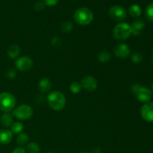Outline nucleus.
<instances>
[{"instance_id": "nucleus-4", "label": "nucleus", "mask_w": 153, "mask_h": 153, "mask_svg": "<svg viewBox=\"0 0 153 153\" xmlns=\"http://www.w3.org/2000/svg\"><path fill=\"white\" fill-rule=\"evenodd\" d=\"M131 91L136 96L137 100L141 102H148L152 97V92L149 88L141 86L138 84L133 85Z\"/></svg>"}, {"instance_id": "nucleus-2", "label": "nucleus", "mask_w": 153, "mask_h": 153, "mask_svg": "<svg viewBox=\"0 0 153 153\" xmlns=\"http://www.w3.org/2000/svg\"><path fill=\"white\" fill-rule=\"evenodd\" d=\"M74 19L79 25H88L94 19V13L88 7H79L75 11Z\"/></svg>"}, {"instance_id": "nucleus-27", "label": "nucleus", "mask_w": 153, "mask_h": 153, "mask_svg": "<svg viewBox=\"0 0 153 153\" xmlns=\"http://www.w3.org/2000/svg\"><path fill=\"white\" fill-rule=\"evenodd\" d=\"M52 46H55V48L60 47V46H61V42H60L59 38H58V37H53L52 40Z\"/></svg>"}, {"instance_id": "nucleus-29", "label": "nucleus", "mask_w": 153, "mask_h": 153, "mask_svg": "<svg viewBox=\"0 0 153 153\" xmlns=\"http://www.w3.org/2000/svg\"><path fill=\"white\" fill-rule=\"evenodd\" d=\"M7 76L9 79H14L15 76H16V72L13 70H12V69H10V70H9L7 71Z\"/></svg>"}, {"instance_id": "nucleus-25", "label": "nucleus", "mask_w": 153, "mask_h": 153, "mask_svg": "<svg viewBox=\"0 0 153 153\" xmlns=\"http://www.w3.org/2000/svg\"><path fill=\"white\" fill-rule=\"evenodd\" d=\"M131 58L132 62L140 63V61H142V59H143V56H142L141 54L139 53V52H134V53L131 55Z\"/></svg>"}, {"instance_id": "nucleus-1", "label": "nucleus", "mask_w": 153, "mask_h": 153, "mask_svg": "<svg viewBox=\"0 0 153 153\" xmlns=\"http://www.w3.org/2000/svg\"><path fill=\"white\" fill-rule=\"evenodd\" d=\"M47 102L52 109L61 111L65 107L66 97L60 91H53L48 95Z\"/></svg>"}, {"instance_id": "nucleus-34", "label": "nucleus", "mask_w": 153, "mask_h": 153, "mask_svg": "<svg viewBox=\"0 0 153 153\" xmlns=\"http://www.w3.org/2000/svg\"><path fill=\"white\" fill-rule=\"evenodd\" d=\"M47 153H54V152H47Z\"/></svg>"}, {"instance_id": "nucleus-7", "label": "nucleus", "mask_w": 153, "mask_h": 153, "mask_svg": "<svg viewBox=\"0 0 153 153\" xmlns=\"http://www.w3.org/2000/svg\"><path fill=\"white\" fill-rule=\"evenodd\" d=\"M111 17L116 21H123L126 18L127 12L123 7L120 5L112 6L109 10Z\"/></svg>"}, {"instance_id": "nucleus-16", "label": "nucleus", "mask_w": 153, "mask_h": 153, "mask_svg": "<svg viewBox=\"0 0 153 153\" xmlns=\"http://www.w3.org/2000/svg\"><path fill=\"white\" fill-rule=\"evenodd\" d=\"M0 123L4 127H9L13 124V117L8 113H4L0 118Z\"/></svg>"}, {"instance_id": "nucleus-21", "label": "nucleus", "mask_w": 153, "mask_h": 153, "mask_svg": "<svg viewBox=\"0 0 153 153\" xmlns=\"http://www.w3.org/2000/svg\"><path fill=\"white\" fill-rule=\"evenodd\" d=\"M82 85H81V83H79L78 82H73L70 85V91L73 94H79L82 91Z\"/></svg>"}, {"instance_id": "nucleus-14", "label": "nucleus", "mask_w": 153, "mask_h": 153, "mask_svg": "<svg viewBox=\"0 0 153 153\" xmlns=\"http://www.w3.org/2000/svg\"><path fill=\"white\" fill-rule=\"evenodd\" d=\"M39 90L43 93H46L51 89L52 88V84H51L50 80L48 78H44L42 79L39 82Z\"/></svg>"}, {"instance_id": "nucleus-28", "label": "nucleus", "mask_w": 153, "mask_h": 153, "mask_svg": "<svg viewBox=\"0 0 153 153\" xmlns=\"http://www.w3.org/2000/svg\"><path fill=\"white\" fill-rule=\"evenodd\" d=\"M59 0H44V4L48 6H55L58 3Z\"/></svg>"}, {"instance_id": "nucleus-31", "label": "nucleus", "mask_w": 153, "mask_h": 153, "mask_svg": "<svg viewBox=\"0 0 153 153\" xmlns=\"http://www.w3.org/2000/svg\"><path fill=\"white\" fill-rule=\"evenodd\" d=\"M152 92H153V83H152Z\"/></svg>"}, {"instance_id": "nucleus-22", "label": "nucleus", "mask_w": 153, "mask_h": 153, "mask_svg": "<svg viewBox=\"0 0 153 153\" xmlns=\"http://www.w3.org/2000/svg\"><path fill=\"white\" fill-rule=\"evenodd\" d=\"M111 55L108 52H106V51H103V52H100L98 55V59L100 62L105 63L107 62L110 60Z\"/></svg>"}, {"instance_id": "nucleus-24", "label": "nucleus", "mask_w": 153, "mask_h": 153, "mask_svg": "<svg viewBox=\"0 0 153 153\" xmlns=\"http://www.w3.org/2000/svg\"><path fill=\"white\" fill-rule=\"evenodd\" d=\"M73 25L71 22H66L63 23L62 26H61V29L64 32H70L73 30Z\"/></svg>"}, {"instance_id": "nucleus-12", "label": "nucleus", "mask_w": 153, "mask_h": 153, "mask_svg": "<svg viewBox=\"0 0 153 153\" xmlns=\"http://www.w3.org/2000/svg\"><path fill=\"white\" fill-rule=\"evenodd\" d=\"M145 26V22L140 18H136L131 25V34L134 36H138L141 34L142 30Z\"/></svg>"}, {"instance_id": "nucleus-3", "label": "nucleus", "mask_w": 153, "mask_h": 153, "mask_svg": "<svg viewBox=\"0 0 153 153\" xmlns=\"http://www.w3.org/2000/svg\"><path fill=\"white\" fill-rule=\"evenodd\" d=\"M16 99L13 94L7 92L0 94V110L4 113H9L16 106Z\"/></svg>"}, {"instance_id": "nucleus-9", "label": "nucleus", "mask_w": 153, "mask_h": 153, "mask_svg": "<svg viewBox=\"0 0 153 153\" xmlns=\"http://www.w3.org/2000/svg\"><path fill=\"white\" fill-rule=\"evenodd\" d=\"M140 114L142 118L148 123L153 122V102H146L141 108Z\"/></svg>"}, {"instance_id": "nucleus-5", "label": "nucleus", "mask_w": 153, "mask_h": 153, "mask_svg": "<svg viewBox=\"0 0 153 153\" xmlns=\"http://www.w3.org/2000/svg\"><path fill=\"white\" fill-rule=\"evenodd\" d=\"M113 34L116 40H126L131 34V25L127 22H121V23L117 24L114 28Z\"/></svg>"}, {"instance_id": "nucleus-11", "label": "nucleus", "mask_w": 153, "mask_h": 153, "mask_svg": "<svg viewBox=\"0 0 153 153\" xmlns=\"http://www.w3.org/2000/svg\"><path fill=\"white\" fill-rule=\"evenodd\" d=\"M114 53L117 58L123 59L130 55V49L126 43H120L114 49Z\"/></svg>"}, {"instance_id": "nucleus-26", "label": "nucleus", "mask_w": 153, "mask_h": 153, "mask_svg": "<svg viewBox=\"0 0 153 153\" xmlns=\"http://www.w3.org/2000/svg\"><path fill=\"white\" fill-rule=\"evenodd\" d=\"M44 2H42V1H37L34 4V9L37 11H40V10H43L44 8Z\"/></svg>"}, {"instance_id": "nucleus-15", "label": "nucleus", "mask_w": 153, "mask_h": 153, "mask_svg": "<svg viewBox=\"0 0 153 153\" xmlns=\"http://www.w3.org/2000/svg\"><path fill=\"white\" fill-rule=\"evenodd\" d=\"M20 52V49L17 45H11L7 49V55L11 59H15L18 55H19Z\"/></svg>"}, {"instance_id": "nucleus-19", "label": "nucleus", "mask_w": 153, "mask_h": 153, "mask_svg": "<svg viewBox=\"0 0 153 153\" xmlns=\"http://www.w3.org/2000/svg\"><path fill=\"white\" fill-rule=\"evenodd\" d=\"M28 135L26 134V133H20L18 135L17 138H16V141H17V143L20 146H23V145L26 144L28 141Z\"/></svg>"}, {"instance_id": "nucleus-30", "label": "nucleus", "mask_w": 153, "mask_h": 153, "mask_svg": "<svg viewBox=\"0 0 153 153\" xmlns=\"http://www.w3.org/2000/svg\"><path fill=\"white\" fill-rule=\"evenodd\" d=\"M12 153H27V152L25 149H23V148L22 147H19V148H16V149L12 152Z\"/></svg>"}, {"instance_id": "nucleus-8", "label": "nucleus", "mask_w": 153, "mask_h": 153, "mask_svg": "<svg viewBox=\"0 0 153 153\" xmlns=\"http://www.w3.org/2000/svg\"><path fill=\"white\" fill-rule=\"evenodd\" d=\"M15 64L19 71L25 72L31 70L33 66V61L29 57L22 56L16 60Z\"/></svg>"}, {"instance_id": "nucleus-10", "label": "nucleus", "mask_w": 153, "mask_h": 153, "mask_svg": "<svg viewBox=\"0 0 153 153\" xmlns=\"http://www.w3.org/2000/svg\"><path fill=\"white\" fill-rule=\"evenodd\" d=\"M81 85H82V87L84 89L90 91V92H93V91H96L97 86H98L97 79L91 76L84 77L81 81Z\"/></svg>"}, {"instance_id": "nucleus-23", "label": "nucleus", "mask_w": 153, "mask_h": 153, "mask_svg": "<svg viewBox=\"0 0 153 153\" xmlns=\"http://www.w3.org/2000/svg\"><path fill=\"white\" fill-rule=\"evenodd\" d=\"M146 16L149 20L153 21V2L150 3V4L146 7Z\"/></svg>"}, {"instance_id": "nucleus-17", "label": "nucleus", "mask_w": 153, "mask_h": 153, "mask_svg": "<svg viewBox=\"0 0 153 153\" xmlns=\"http://www.w3.org/2000/svg\"><path fill=\"white\" fill-rule=\"evenodd\" d=\"M128 12L132 17L137 18L141 14V8L137 4H132L128 9Z\"/></svg>"}, {"instance_id": "nucleus-6", "label": "nucleus", "mask_w": 153, "mask_h": 153, "mask_svg": "<svg viewBox=\"0 0 153 153\" xmlns=\"http://www.w3.org/2000/svg\"><path fill=\"white\" fill-rule=\"evenodd\" d=\"M33 114L32 108L28 105H21L13 111V115L20 120H26Z\"/></svg>"}, {"instance_id": "nucleus-18", "label": "nucleus", "mask_w": 153, "mask_h": 153, "mask_svg": "<svg viewBox=\"0 0 153 153\" xmlns=\"http://www.w3.org/2000/svg\"><path fill=\"white\" fill-rule=\"evenodd\" d=\"M23 129V124L19 122L14 123L12 124L11 127H10V131L13 134H20V133L22 132Z\"/></svg>"}, {"instance_id": "nucleus-33", "label": "nucleus", "mask_w": 153, "mask_h": 153, "mask_svg": "<svg viewBox=\"0 0 153 153\" xmlns=\"http://www.w3.org/2000/svg\"><path fill=\"white\" fill-rule=\"evenodd\" d=\"M152 62H153V55H152Z\"/></svg>"}, {"instance_id": "nucleus-20", "label": "nucleus", "mask_w": 153, "mask_h": 153, "mask_svg": "<svg viewBox=\"0 0 153 153\" xmlns=\"http://www.w3.org/2000/svg\"><path fill=\"white\" fill-rule=\"evenodd\" d=\"M27 150L29 153H38L40 152V146L37 143L31 142L27 145Z\"/></svg>"}, {"instance_id": "nucleus-32", "label": "nucleus", "mask_w": 153, "mask_h": 153, "mask_svg": "<svg viewBox=\"0 0 153 153\" xmlns=\"http://www.w3.org/2000/svg\"><path fill=\"white\" fill-rule=\"evenodd\" d=\"M82 153H91V152H82Z\"/></svg>"}, {"instance_id": "nucleus-13", "label": "nucleus", "mask_w": 153, "mask_h": 153, "mask_svg": "<svg viewBox=\"0 0 153 153\" xmlns=\"http://www.w3.org/2000/svg\"><path fill=\"white\" fill-rule=\"evenodd\" d=\"M13 138V133L7 129L0 130V143L7 144L10 143Z\"/></svg>"}]
</instances>
